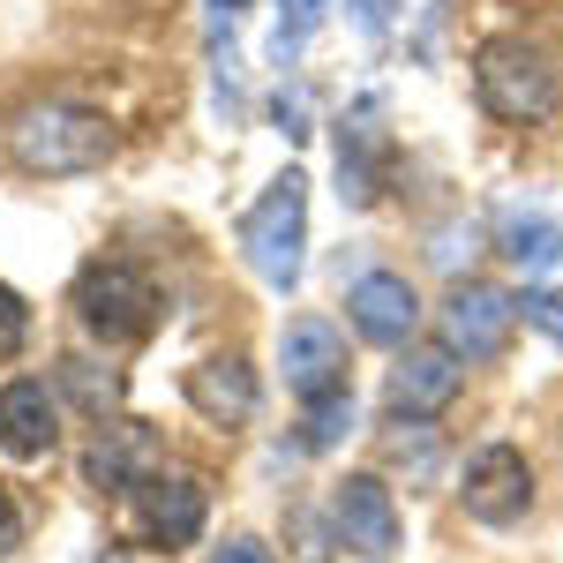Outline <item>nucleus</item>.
<instances>
[{"label": "nucleus", "instance_id": "nucleus-1", "mask_svg": "<svg viewBox=\"0 0 563 563\" xmlns=\"http://www.w3.org/2000/svg\"><path fill=\"white\" fill-rule=\"evenodd\" d=\"M8 151L15 166L38 180H68V174H98L113 158V121L90 113V106H68V98H38L8 121Z\"/></svg>", "mask_w": 563, "mask_h": 563}, {"label": "nucleus", "instance_id": "nucleus-2", "mask_svg": "<svg viewBox=\"0 0 563 563\" xmlns=\"http://www.w3.org/2000/svg\"><path fill=\"white\" fill-rule=\"evenodd\" d=\"M474 90H481V106H488L496 121H511V129L549 121L556 98H563L549 53L526 45V38H488V45H481V53H474Z\"/></svg>", "mask_w": 563, "mask_h": 563}, {"label": "nucleus", "instance_id": "nucleus-3", "mask_svg": "<svg viewBox=\"0 0 563 563\" xmlns=\"http://www.w3.org/2000/svg\"><path fill=\"white\" fill-rule=\"evenodd\" d=\"M241 249L256 263V278L271 294H294L301 286V249H308V180L278 174L263 188V203L241 218Z\"/></svg>", "mask_w": 563, "mask_h": 563}, {"label": "nucleus", "instance_id": "nucleus-4", "mask_svg": "<svg viewBox=\"0 0 563 563\" xmlns=\"http://www.w3.org/2000/svg\"><path fill=\"white\" fill-rule=\"evenodd\" d=\"M76 316H84L90 339L135 346L151 331V316H158V294H151V278L135 263H90L84 278H76Z\"/></svg>", "mask_w": 563, "mask_h": 563}, {"label": "nucleus", "instance_id": "nucleus-5", "mask_svg": "<svg viewBox=\"0 0 563 563\" xmlns=\"http://www.w3.org/2000/svg\"><path fill=\"white\" fill-rule=\"evenodd\" d=\"M435 331H443V346L459 361H496L511 346V331H519V294L466 278V286H451V301L435 308Z\"/></svg>", "mask_w": 563, "mask_h": 563}, {"label": "nucleus", "instance_id": "nucleus-6", "mask_svg": "<svg viewBox=\"0 0 563 563\" xmlns=\"http://www.w3.org/2000/svg\"><path fill=\"white\" fill-rule=\"evenodd\" d=\"M459 504H466L474 526H519L526 511H533V466H526V451H511V443H481L474 459H466Z\"/></svg>", "mask_w": 563, "mask_h": 563}, {"label": "nucleus", "instance_id": "nucleus-7", "mask_svg": "<svg viewBox=\"0 0 563 563\" xmlns=\"http://www.w3.org/2000/svg\"><path fill=\"white\" fill-rule=\"evenodd\" d=\"M459 384H466V361L451 346H406L384 384V413L390 421H429L459 398Z\"/></svg>", "mask_w": 563, "mask_h": 563}, {"label": "nucleus", "instance_id": "nucleus-8", "mask_svg": "<svg viewBox=\"0 0 563 563\" xmlns=\"http://www.w3.org/2000/svg\"><path fill=\"white\" fill-rule=\"evenodd\" d=\"M278 368H286V390H294L301 406L331 398V390H346V339H339V323H323V316H294L286 339H278Z\"/></svg>", "mask_w": 563, "mask_h": 563}, {"label": "nucleus", "instance_id": "nucleus-9", "mask_svg": "<svg viewBox=\"0 0 563 563\" xmlns=\"http://www.w3.org/2000/svg\"><path fill=\"white\" fill-rule=\"evenodd\" d=\"M346 316L353 331L368 339V346H413V331H421V294H413V278H398V271H361L346 294Z\"/></svg>", "mask_w": 563, "mask_h": 563}, {"label": "nucleus", "instance_id": "nucleus-10", "mask_svg": "<svg viewBox=\"0 0 563 563\" xmlns=\"http://www.w3.org/2000/svg\"><path fill=\"white\" fill-rule=\"evenodd\" d=\"M331 519H339V541L361 549V556H390L398 549V504L376 474H346L339 496H331Z\"/></svg>", "mask_w": 563, "mask_h": 563}, {"label": "nucleus", "instance_id": "nucleus-11", "mask_svg": "<svg viewBox=\"0 0 563 563\" xmlns=\"http://www.w3.org/2000/svg\"><path fill=\"white\" fill-rule=\"evenodd\" d=\"M256 368L241 361V353H211V361H196L188 368V406L211 421V429H241L249 413H256Z\"/></svg>", "mask_w": 563, "mask_h": 563}, {"label": "nucleus", "instance_id": "nucleus-12", "mask_svg": "<svg viewBox=\"0 0 563 563\" xmlns=\"http://www.w3.org/2000/svg\"><path fill=\"white\" fill-rule=\"evenodd\" d=\"M53 435H60V406H53V390L38 376L0 384V451L8 459H45Z\"/></svg>", "mask_w": 563, "mask_h": 563}, {"label": "nucleus", "instance_id": "nucleus-13", "mask_svg": "<svg viewBox=\"0 0 563 563\" xmlns=\"http://www.w3.org/2000/svg\"><path fill=\"white\" fill-rule=\"evenodd\" d=\"M143 533L158 541V549H188L196 533H203V481H188V474H151L143 488Z\"/></svg>", "mask_w": 563, "mask_h": 563}, {"label": "nucleus", "instance_id": "nucleus-14", "mask_svg": "<svg viewBox=\"0 0 563 563\" xmlns=\"http://www.w3.org/2000/svg\"><path fill=\"white\" fill-rule=\"evenodd\" d=\"M376 188H384V129H376V106H353L339 121V196L376 203Z\"/></svg>", "mask_w": 563, "mask_h": 563}, {"label": "nucleus", "instance_id": "nucleus-15", "mask_svg": "<svg viewBox=\"0 0 563 563\" xmlns=\"http://www.w3.org/2000/svg\"><path fill=\"white\" fill-rule=\"evenodd\" d=\"M143 466H151V435L143 421H121V429H98L90 443V488H143Z\"/></svg>", "mask_w": 563, "mask_h": 563}, {"label": "nucleus", "instance_id": "nucleus-16", "mask_svg": "<svg viewBox=\"0 0 563 563\" xmlns=\"http://www.w3.org/2000/svg\"><path fill=\"white\" fill-rule=\"evenodd\" d=\"M496 241H504V256L519 263L526 278H549V271H563V225H556V218L511 211L504 225H496Z\"/></svg>", "mask_w": 563, "mask_h": 563}, {"label": "nucleus", "instance_id": "nucleus-17", "mask_svg": "<svg viewBox=\"0 0 563 563\" xmlns=\"http://www.w3.org/2000/svg\"><path fill=\"white\" fill-rule=\"evenodd\" d=\"M353 435V390H331V398H316L301 421V451H339Z\"/></svg>", "mask_w": 563, "mask_h": 563}, {"label": "nucleus", "instance_id": "nucleus-18", "mask_svg": "<svg viewBox=\"0 0 563 563\" xmlns=\"http://www.w3.org/2000/svg\"><path fill=\"white\" fill-rule=\"evenodd\" d=\"M390 466H398L406 481L435 474V429L429 421H390Z\"/></svg>", "mask_w": 563, "mask_h": 563}, {"label": "nucleus", "instance_id": "nucleus-19", "mask_svg": "<svg viewBox=\"0 0 563 563\" xmlns=\"http://www.w3.org/2000/svg\"><path fill=\"white\" fill-rule=\"evenodd\" d=\"M60 384L84 398V413H90V421H106V413L121 406V384H113V376H106L98 361H60Z\"/></svg>", "mask_w": 563, "mask_h": 563}, {"label": "nucleus", "instance_id": "nucleus-20", "mask_svg": "<svg viewBox=\"0 0 563 563\" xmlns=\"http://www.w3.org/2000/svg\"><path fill=\"white\" fill-rule=\"evenodd\" d=\"M316 15H323V0H286L278 31H271V60H294V53H301V38L316 31Z\"/></svg>", "mask_w": 563, "mask_h": 563}, {"label": "nucleus", "instance_id": "nucleus-21", "mask_svg": "<svg viewBox=\"0 0 563 563\" xmlns=\"http://www.w3.org/2000/svg\"><path fill=\"white\" fill-rule=\"evenodd\" d=\"M23 346H31V308L15 286H0V361H15Z\"/></svg>", "mask_w": 563, "mask_h": 563}, {"label": "nucleus", "instance_id": "nucleus-22", "mask_svg": "<svg viewBox=\"0 0 563 563\" xmlns=\"http://www.w3.org/2000/svg\"><path fill=\"white\" fill-rule=\"evenodd\" d=\"M519 316H526V323H541L549 339H563V294H533V286H526V294H519Z\"/></svg>", "mask_w": 563, "mask_h": 563}, {"label": "nucleus", "instance_id": "nucleus-23", "mask_svg": "<svg viewBox=\"0 0 563 563\" xmlns=\"http://www.w3.org/2000/svg\"><path fill=\"white\" fill-rule=\"evenodd\" d=\"M346 8H353V23H361L368 38H384V31H390V8H398V0H346Z\"/></svg>", "mask_w": 563, "mask_h": 563}, {"label": "nucleus", "instance_id": "nucleus-24", "mask_svg": "<svg viewBox=\"0 0 563 563\" xmlns=\"http://www.w3.org/2000/svg\"><path fill=\"white\" fill-rule=\"evenodd\" d=\"M23 549V511H15V496L0 488V556H15Z\"/></svg>", "mask_w": 563, "mask_h": 563}, {"label": "nucleus", "instance_id": "nucleus-25", "mask_svg": "<svg viewBox=\"0 0 563 563\" xmlns=\"http://www.w3.org/2000/svg\"><path fill=\"white\" fill-rule=\"evenodd\" d=\"M211 563H278V556H271L263 541H249V533H233V541H225V549H218Z\"/></svg>", "mask_w": 563, "mask_h": 563}, {"label": "nucleus", "instance_id": "nucleus-26", "mask_svg": "<svg viewBox=\"0 0 563 563\" xmlns=\"http://www.w3.org/2000/svg\"><path fill=\"white\" fill-rule=\"evenodd\" d=\"M218 8V23H225V31H233V15H241V8H249V0H211Z\"/></svg>", "mask_w": 563, "mask_h": 563}, {"label": "nucleus", "instance_id": "nucleus-27", "mask_svg": "<svg viewBox=\"0 0 563 563\" xmlns=\"http://www.w3.org/2000/svg\"><path fill=\"white\" fill-rule=\"evenodd\" d=\"M113 563H121V556H113Z\"/></svg>", "mask_w": 563, "mask_h": 563}]
</instances>
